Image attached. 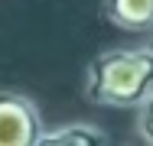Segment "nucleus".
<instances>
[{"label": "nucleus", "instance_id": "nucleus-1", "mask_svg": "<svg viewBox=\"0 0 153 146\" xmlns=\"http://www.w3.org/2000/svg\"><path fill=\"white\" fill-rule=\"evenodd\" d=\"M153 91V46H127L94 55L85 68V97L98 107L137 111Z\"/></svg>", "mask_w": 153, "mask_h": 146}, {"label": "nucleus", "instance_id": "nucleus-2", "mask_svg": "<svg viewBox=\"0 0 153 146\" xmlns=\"http://www.w3.org/2000/svg\"><path fill=\"white\" fill-rule=\"evenodd\" d=\"M42 114L30 97L0 91V146H39Z\"/></svg>", "mask_w": 153, "mask_h": 146}, {"label": "nucleus", "instance_id": "nucleus-3", "mask_svg": "<svg viewBox=\"0 0 153 146\" xmlns=\"http://www.w3.org/2000/svg\"><path fill=\"white\" fill-rule=\"evenodd\" d=\"M104 20L127 32H153V0H104Z\"/></svg>", "mask_w": 153, "mask_h": 146}, {"label": "nucleus", "instance_id": "nucleus-4", "mask_svg": "<svg viewBox=\"0 0 153 146\" xmlns=\"http://www.w3.org/2000/svg\"><path fill=\"white\" fill-rule=\"evenodd\" d=\"M108 136L94 123H68L59 130H46L39 136V146H104Z\"/></svg>", "mask_w": 153, "mask_h": 146}, {"label": "nucleus", "instance_id": "nucleus-5", "mask_svg": "<svg viewBox=\"0 0 153 146\" xmlns=\"http://www.w3.org/2000/svg\"><path fill=\"white\" fill-rule=\"evenodd\" d=\"M137 133L143 143L153 146V91L137 104Z\"/></svg>", "mask_w": 153, "mask_h": 146}]
</instances>
